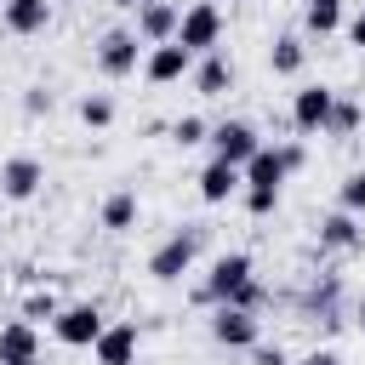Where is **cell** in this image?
<instances>
[{"mask_svg": "<svg viewBox=\"0 0 365 365\" xmlns=\"http://www.w3.org/2000/svg\"><path fill=\"white\" fill-rule=\"evenodd\" d=\"M359 125H365V103H354V97H342V91H336L331 120H325V137H354Z\"/></svg>", "mask_w": 365, "mask_h": 365, "instance_id": "44dd1931", "label": "cell"}, {"mask_svg": "<svg viewBox=\"0 0 365 365\" xmlns=\"http://www.w3.org/2000/svg\"><path fill=\"white\" fill-rule=\"evenodd\" d=\"M240 200H245L251 217H268V211L279 205V188H240Z\"/></svg>", "mask_w": 365, "mask_h": 365, "instance_id": "4316f807", "label": "cell"}, {"mask_svg": "<svg viewBox=\"0 0 365 365\" xmlns=\"http://www.w3.org/2000/svg\"><path fill=\"white\" fill-rule=\"evenodd\" d=\"M285 182V160H279V148H257L251 160H245V188H279Z\"/></svg>", "mask_w": 365, "mask_h": 365, "instance_id": "ac0fdd59", "label": "cell"}, {"mask_svg": "<svg viewBox=\"0 0 365 365\" xmlns=\"http://www.w3.org/2000/svg\"><path fill=\"white\" fill-rule=\"evenodd\" d=\"M57 308H63V302H57V291H29V297H23V308H17V314H23V319H29V325H40V319H46V325H51V319H57Z\"/></svg>", "mask_w": 365, "mask_h": 365, "instance_id": "cb8c5ba5", "label": "cell"}, {"mask_svg": "<svg viewBox=\"0 0 365 365\" xmlns=\"http://www.w3.org/2000/svg\"><path fill=\"white\" fill-rule=\"evenodd\" d=\"M348 40H354V46H365V6H359V17L348 23Z\"/></svg>", "mask_w": 365, "mask_h": 365, "instance_id": "d6a6232c", "label": "cell"}, {"mask_svg": "<svg viewBox=\"0 0 365 365\" xmlns=\"http://www.w3.org/2000/svg\"><path fill=\"white\" fill-rule=\"evenodd\" d=\"M291 365H342V354H336V348H314V354H302V359H291Z\"/></svg>", "mask_w": 365, "mask_h": 365, "instance_id": "4dcf8cb0", "label": "cell"}, {"mask_svg": "<svg viewBox=\"0 0 365 365\" xmlns=\"http://www.w3.org/2000/svg\"><path fill=\"white\" fill-rule=\"evenodd\" d=\"M51 103H57V97H51L46 86H29V91H23V114H51Z\"/></svg>", "mask_w": 365, "mask_h": 365, "instance_id": "f1b7e54d", "label": "cell"}, {"mask_svg": "<svg viewBox=\"0 0 365 365\" xmlns=\"http://www.w3.org/2000/svg\"><path fill=\"white\" fill-rule=\"evenodd\" d=\"M279 160H285V171H297V165L308 160V148H302V143H279Z\"/></svg>", "mask_w": 365, "mask_h": 365, "instance_id": "1f68e13d", "label": "cell"}, {"mask_svg": "<svg viewBox=\"0 0 365 365\" xmlns=\"http://www.w3.org/2000/svg\"><path fill=\"white\" fill-rule=\"evenodd\" d=\"M336 205H342V211H354V217H365V171H348V177H342Z\"/></svg>", "mask_w": 365, "mask_h": 365, "instance_id": "484cf974", "label": "cell"}, {"mask_svg": "<svg viewBox=\"0 0 365 365\" xmlns=\"http://www.w3.org/2000/svg\"><path fill=\"white\" fill-rule=\"evenodd\" d=\"M137 348H143V331L137 325H103V336L91 342V359L97 365H137Z\"/></svg>", "mask_w": 365, "mask_h": 365, "instance_id": "7c38bea8", "label": "cell"}, {"mask_svg": "<svg viewBox=\"0 0 365 365\" xmlns=\"http://www.w3.org/2000/svg\"><path fill=\"white\" fill-rule=\"evenodd\" d=\"M211 342H217V348H257V342H262V319H257L251 308L217 302V308H211Z\"/></svg>", "mask_w": 365, "mask_h": 365, "instance_id": "8992f818", "label": "cell"}, {"mask_svg": "<svg viewBox=\"0 0 365 365\" xmlns=\"http://www.w3.org/2000/svg\"><path fill=\"white\" fill-rule=\"evenodd\" d=\"M354 325H359V331H365V297H359V308H354Z\"/></svg>", "mask_w": 365, "mask_h": 365, "instance_id": "836d02e7", "label": "cell"}, {"mask_svg": "<svg viewBox=\"0 0 365 365\" xmlns=\"http://www.w3.org/2000/svg\"><path fill=\"white\" fill-rule=\"evenodd\" d=\"M245 279H251V257H245V251H222V257L211 262V274L200 279L194 297H200L205 308H217V302H234V291H240Z\"/></svg>", "mask_w": 365, "mask_h": 365, "instance_id": "3957f363", "label": "cell"}, {"mask_svg": "<svg viewBox=\"0 0 365 365\" xmlns=\"http://www.w3.org/2000/svg\"><path fill=\"white\" fill-rule=\"evenodd\" d=\"M182 74H194V51H188L182 40L148 46V57H143V80H148V86H171V80H182Z\"/></svg>", "mask_w": 365, "mask_h": 365, "instance_id": "9c48e42d", "label": "cell"}, {"mask_svg": "<svg viewBox=\"0 0 365 365\" xmlns=\"http://www.w3.org/2000/svg\"><path fill=\"white\" fill-rule=\"evenodd\" d=\"M228 86H234V57L222 46L205 51V57H194V91L200 97H228Z\"/></svg>", "mask_w": 365, "mask_h": 365, "instance_id": "4fadbf2b", "label": "cell"}, {"mask_svg": "<svg viewBox=\"0 0 365 365\" xmlns=\"http://www.w3.org/2000/svg\"><path fill=\"white\" fill-rule=\"evenodd\" d=\"M177 23H182V6H177V0H143V6H137V40H143V46L177 40Z\"/></svg>", "mask_w": 365, "mask_h": 365, "instance_id": "8fae6325", "label": "cell"}, {"mask_svg": "<svg viewBox=\"0 0 365 365\" xmlns=\"http://www.w3.org/2000/svg\"><path fill=\"white\" fill-rule=\"evenodd\" d=\"M103 308L97 302H63L57 308V319H51V336L63 342V348H91L97 336H103Z\"/></svg>", "mask_w": 365, "mask_h": 365, "instance_id": "277c9868", "label": "cell"}, {"mask_svg": "<svg viewBox=\"0 0 365 365\" xmlns=\"http://www.w3.org/2000/svg\"><path fill=\"white\" fill-rule=\"evenodd\" d=\"M143 57H148V46L137 40V29H108V34L97 40V68H103V80H131V74L143 68Z\"/></svg>", "mask_w": 365, "mask_h": 365, "instance_id": "7a4b0ae2", "label": "cell"}, {"mask_svg": "<svg viewBox=\"0 0 365 365\" xmlns=\"http://www.w3.org/2000/svg\"><path fill=\"white\" fill-rule=\"evenodd\" d=\"M0 23H6V34H46L51 29V0H6Z\"/></svg>", "mask_w": 365, "mask_h": 365, "instance_id": "9a60e30c", "label": "cell"}, {"mask_svg": "<svg viewBox=\"0 0 365 365\" xmlns=\"http://www.w3.org/2000/svg\"><path fill=\"white\" fill-rule=\"evenodd\" d=\"M331 103H336L331 86H302V91L291 97V125H297L302 137H319L325 120H331Z\"/></svg>", "mask_w": 365, "mask_h": 365, "instance_id": "30bf717a", "label": "cell"}, {"mask_svg": "<svg viewBox=\"0 0 365 365\" xmlns=\"http://www.w3.org/2000/svg\"><path fill=\"white\" fill-rule=\"evenodd\" d=\"M302 63H308L302 34H274V46H268V68H274V74H302Z\"/></svg>", "mask_w": 365, "mask_h": 365, "instance_id": "d6986e66", "label": "cell"}, {"mask_svg": "<svg viewBox=\"0 0 365 365\" xmlns=\"http://www.w3.org/2000/svg\"><path fill=\"white\" fill-rule=\"evenodd\" d=\"M17 365H40V354H34V359H17Z\"/></svg>", "mask_w": 365, "mask_h": 365, "instance_id": "d590c367", "label": "cell"}, {"mask_svg": "<svg viewBox=\"0 0 365 365\" xmlns=\"http://www.w3.org/2000/svg\"><path fill=\"white\" fill-rule=\"evenodd\" d=\"M40 188H46V160H34V154H11V160H0V200L23 205V200H34Z\"/></svg>", "mask_w": 365, "mask_h": 365, "instance_id": "52a82bcc", "label": "cell"}, {"mask_svg": "<svg viewBox=\"0 0 365 365\" xmlns=\"http://www.w3.org/2000/svg\"><path fill=\"white\" fill-rule=\"evenodd\" d=\"M108 6H120V11H137V6H143V0H108Z\"/></svg>", "mask_w": 365, "mask_h": 365, "instance_id": "e575fe53", "label": "cell"}, {"mask_svg": "<svg viewBox=\"0 0 365 365\" xmlns=\"http://www.w3.org/2000/svg\"><path fill=\"white\" fill-rule=\"evenodd\" d=\"M262 302H268V291H262V279H257V274H251V279H245V285H240V291H234V308H251V314H257V308H262Z\"/></svg>", "mask_w": 365, "mask_h": 365, "instance_id": "83f0119b", "label": "cell"}, {"mask_svg": "<svg viewBox=\"0 0 365 365\" xmlns=\"http://www.w3.org/2000/svg\"><path fill=\"white\" fill-rule=\"evenodd\" d=\"M40 354V325H29L23 314L0 325V365H17V359H34Z\"/></svg>", "mask_w": 365, "mask_h": 365, "instance_id": "2e32d148", "label": "cell"}, {"mask_svg": "<svg viewBox=\"0 0 365 365\" xmlns=\"http://www.w3.org/2000/svg\"><path fill=\"white\" fill-rule=\"evenodd\" d=\"M359 240L365 234H359V217L354 211L336 205L331 217H319V251H359Z\"/></svg>", "mask_w": 365, "mask_h": 365, "instance_id": "e0dca14e", "label": "cell"}, {"mask_svg": "<svg viewBox=\"0 0 365 365\" xmlns=\"http://www.w3.org/2000/svg\"><path fill=\"white\" fill-rule=\"evenodd\" d=\"M205 137H211V125H205L200 114H182V120L171 125V143H177V148H200Z\"/></svg>", "mask_w": 365, "mask_h": 365, "instance_id": "d4e9b609", "label": "cell"}, {"mask_svg": "<svg viewBox=\"0 0 365 365\" xmlns=\"http://www.w3.org/2000/svg\"><path fill=\"white\" fill-rule=\"evenodd\" d=\"M359 6H365V0H359Z\"/></svg>", "mask_w": 365, "mask_h": 365, "instance_id": "8d00e7d4", "label": "cell"}, {"mask_svg": "<svg viewBox=\"0 0 365 365\" xmlns=\"http://www.w3.org/2000/svg\"><path fill=\"white\" fill-rule=\"evenodd\" d=\"M200 228H171L154 251H148V274L160 279V285H171V279H182L188 268H194V257H200Z\"/></svg>", "mask_w": 365, "mask_h": 365, "instance_id": "6da1fadb", "label": "cell"}, {"mask_svg": "<svg viewBox=\"0 0 365 365\" xmlns=\"http://www.w3.org/2000/svg\"><path fill=\"white\" fill-rule=\"evenodd\" d=\"M211 160H228V165H240L245 171V160L262 148V137H257V125H245V120H222V125H211Z\"/></svg>", "mask_w": 365, "mask_h": 365, "instance_id": "ba28073f", "label": "cell"}, {"mask_svg": "<svg viewBox=\"0 0 365 365\" xmlns=\"http://www.w3.org/2000/svg\"><path fill=\"white\" fill-rule=\"evenodd\" d=\"M251 365H291V359H285V348H279V342H274V348H268V342H257V348H251Z\"/></svg>", "mask_w": 365, "mask_h": 365, "instance_id": "f546056e", "label": "cell"}, {"mask_svg": "<svg viewBox=\"0 0 365 365\" xmlns=\"http://www.w3.org/2000/svg\"><path fill=\"white\" fill-rule=\"evenodd\" d=\"M137 222V188H114L108 200H103V228L108 234H125Z\"/></svg>", "mask_w": 365, "mask_h": 365, "instance_id": "ffe728a7", "label": "cell"}, {"mask_svg": "<svg viewBox=\"0 0 365 365\" xmlns=\"http://www.w3.org/2000/svg\"><path fill=\"white\" fill-rule=\"evenodd\" d=\"M240 188H245V171H240V165L205 160V171H200V200H205V205H228Z\"/></svg>", "mask_w": 365, "mask_h": 365, "instance_id": "5bb4252c", "label": "cell"}, {"mask_svg": "<svg viewBox=\"0 0 365 365\" xmlns=\"http://www.w3.org/2000/svg\"><path fill=\"white\" fill-rule=\"evenodd\" d=\"M80 120H86L91 131L114 125V97H108V91H86V97H80Z\"/></svg>", "mask_w": 365, "mask_h": 365, "instance_id": "603a6c76", "label": "cell"}, {"mask_svg": "<svg viewBox=\"0 0 365 365\" xmlns=\"http://www.w3.org/2000/svg\"><path fill=\"white\" fill-rule=\"evenodd\" d=\"M302 29L319 34V40L336 34V29H342V0H308V6H302Z\"/></svg>", "mask_w": 365, "mask_h": 365, "instance_id": "7402d4cb", "label": "cell"}, {"mask_svg": "<svg viewBox=\"0 0 365 365\" xmlns=\"http://www.w3.org/2000/svg\"><path fill=\"white\" fill-rule=\"evenodd\" d=\"M177 40H182L194 57L217 51V46H222V11H217V0H194V6L182 11V23H177Z\"/></svg>", "mask_w": 365, "mask_h": 365, "instance_id": "5b68a950", "label": "cell"}]
</instances>
